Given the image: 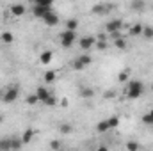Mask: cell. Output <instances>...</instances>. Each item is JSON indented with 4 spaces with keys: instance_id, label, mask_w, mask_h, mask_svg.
<instances>
[{
    "instance_id": "obj_17",
    "label": "cell",
    "mask_w": 153,
    "mask_h": 151,
    "mask_svg": "<svg viewBox=\"0 0 153 151\" xmlns=\"http://www.w3.org/2000/svg\"><path fill=\"white\" fill-rule=\"evenodd\" d=\"M114 44H116V48H119V50H125V48H126V41H125L123 36H117V38L114 39Z\"/></svg>"
},
{
    "instance_id": "obj_38",
    "label": "cell",
    "mask_w": 153,
    "mask_h": 151,
    "mask_svg": "<svg viewBox=\"0 0 153 151\" xmlns=\"http://www.w3.org/2000/svg\"><path fill=\"white\" fill-rule=\"evenodd\" d=\"M152 91H153V84H152Z\"/></svg>"
},
{
    "instance_id": "obj_9",
    "label": "cell",
    "mask_w": 153,
    "mask_h": 151,
    "mask_svg": "<svg viewBox=\"0 0 153 151\" xmlns=\"http://www.w3.org/2000/svg\"><path fill=\"white\" fill-rule=\"evenodd\" d=\"M36 94H38L39 101H41V103H45V101L50 98V94H52V93H50L46 87H38V89H36Z\"/></svg>"
},
{
    "instance_id": "obj_7",
    "label": "cell",
    "mask_w": 153,
    "mask_h": 151,
    "mask_svg": "<svg viewBox=\"0 0 153 151\" xmlns=\"http://www.w3.org/2000/svg\"><path fill=\"white\" fill-rule=\"evenodd\" d=\"M41 20H43L46 25H50V27H55V25L59 23V16H57L53 11H48V13H46V14H45Z\"/></svg>"
},
{
    "instance_id": "obj_8",
    "label": "cell",
    "mask_w": 153,
    "mask_h": 151,
    "mask_svg": "<svg viewBox=\"0 0 153 151\" xmlns=\"http://www.w3.org/2000/svg\"><path fill=\"white\" fill-rule=\"evenodd\" d=\"M48 11H52V7H46V5H38V4H34V9H32V13H34V16H36V18H43Z\"/></svg>"
},
{
    "instance_id": "obj_24",
    "label": "cell",
    "mask_w": 153,
    "mask_h": 151,
    "mask_svg": "<svg viewBox=\"0 0 153 151\" xmlns=\"http://www.w3.org/2000/svg\"><path fill=\"white\" fill-rule=\"evenodd\" d=\"M107 123H109L111 128H116V126H119V117H117V115H112V117L107 119Z\"/></svg>"
},
{
    "instance_id": "obj_10",
    "label": "cell",
    "mask_w": 153,
    "mask_h": 151,
    "mask_svg": "<svg viewBox=\"0 0 153 151\" xmlns=\"http://www.w3.org/2000/svg\"><path fill=\"white\" fill-rule=\"evenodd\" d=\"M111 9H109V5H105V4H96L93 9H91V13L93 14H107Z\"/></svg>"
},
{
    "instance_id": "obj_27",
    "label": "cell",
    "mask_w": 153,
    "mask_h": 151,
    "mask_svg": "<svg viewBox=\"0 0 153 151\" xmlns=\"http://www.w3.org/2000/svg\"><path fill=\"white\" fill-rule=\"evenodd\" d=\"M59 130H61V133H64V135H66V133H71V130H73V128H71V124H68V123H62Z\"/></svg>"
},
{
    "instance_id": "obj_11",
    "label": "cell",
    "mask_w": 153,
    "mask_h": 151,
    "mask_svg": "<svg viewBox=\"0 0 153 151\" xmlns=\"http://www.w3.org/2000/svg\"><path fill=\"white\" fill-rule=\"evenodd\" d=\"M11 14H13V16H22V14H25V5H22V4H13V5H11Z\"/></svg>"
},
{
    "instance_id": "obj_6",
    "label": "cell",
    "mask_w": 153,
    "mask_h": 151,
    "mask_svg": "<svg viewBox=\"0 0 153 151\" xmlns=\"http://www.w3.org/2000/svg\"><path fill=\"white\" fill-rule=\"evenodd\" d=\"M123 27V21L121 20H111L107 25H105V32L107 34H112V32H119Z\"/></svg>"
},
{
    "instance_id": "obj_19",
    "label": "cell",
    "mask_w": 153,
    "mask_h": 151,
    "mask_svg": "<svg viewBox=\"0 0 153 151\" xmlns=\"http://www.w3.org/2000/svg\"><path fill=\"white\" fill-rule=\"evenodd\" d=\"M23 146V141L22 139H16V137H11V150H18Z\"/></svg>"
},
{
    "instance_id": "obj_3",
    "label": "cell",
    "mask_w": 153,
    "mask_h": 151,
    "mask_svg": "<svg viewBox=\"0 0 153 151\" xmlns=\"http://www.w3.org/2000/svg\"><path fill=\"white\" fill-rule=\"evenodd\" d=\"M75 41H76V30H70V29H66L64 32H61V44H62L64 48L73 46Z\"/></svg>"
},
{
    "instance_id": "obj_16",
    "label": "cell",
    "mask_w": 153,
    "mask_h": 151,
    "mask_svg": "<svg viewBox=\"0 0 153 151\" xmlns=\"http://www.w3.org/2000/svg\"><path fill=\"white\" fill-rule=\"evenodd\" d=\"M80 96H82V98H93V96H94V89H91V87H82V89H80Z\"/></svg>"
},
{
    "instance_id": "obj_28",
    "label": "cell",
    "mask_w": 153,
    "mask_h": 151,
    "mask_svg": "<svg viewBox=\"0 0 153 151\" xmlns=\"http://www.w3.org/2000/svg\"><path fill=\"white\" fill-rule=\"evenodd\" d=\"M143 123H144V124H150V126H153V115L150 112L144 114V115H143Z\"/></svg>"
},
{
    "instance_id": "obj_12",
    "label": "cell",
    "mask_w": 153,
    "mask_h": 151,
    "mask_svg": "<svg viewBox=\"0 0 153 151\" xmlns=\"http://www.w3.org/2000/svg\"><path fill=\"white\" fill-rule=\"evenodd\" d=\"M52 52H43L41 55H39V61H41V64H45V66H48L50 62H52Z\"/></svg>"
},
{
    "instance_id": "obj_29",
    "label": "cell",
    "mask_w": 153,
    "mask_h": 151,
    "mask_svg": "<svg viewBox=\"0 0 153 151\" xmlns=\"http://www.w3.org/2000/svg\"><path fill=\"white\" fill-rule=\"evenodd\" d=\"M34 4H38V5H46V7H52V5H53V0H34Z\"/></svg>"
},
{
    "instance_id": "obj_13",
    "label": "cell",
    "mask_w": 153,
    "mask_h": 151,
    "mask_svg": "<svg viewBox=\"0 0 153 151\" xmlns=\"http://www.w3.org/2000/svg\"><path fill=\"white\" fill-rule=\"evenodd\" d=\"M109 130H111V126H109L107 119H103V121H100V123L96 124V132H98V133H105V132H109Z\"/></svg>"
},
{
    "instance_id": "obj_14",
    "label": "cell",
    "mask_w": 153,
    "mask_h": 151,
    "mask_svg": "<svg viewBox=\"0 0 153 151\" xmlns=\"http://www.w3.org/2000/svg\"><path fill=\"white\" fill-rule=\"evenodd\" d=\"M32 137H34V130H32V128L25 130V132H23V135H22V141H23V144H29V142L32 141Z\"/></svg>"
},
{
    "instance_id": "obj_15",
    "label": "cell",
    "mask_w": 153,
    "mask_h": 151,
    "mask_svg": "<svg viewBox=\"0 0 153 151\" xmlns=\"http://www.w3.org/2000/svg\"><path fill=\"white\" fill-rule=\"evenodd\" d=\"M130 34H132V36H141V34H143V25H141V23H134V25L130 27Z\"/></svg>"
},
{
    "instance_id": "obj_1",
    "label": "cell",
    "mask_w": 153,
    "mask_h": 151,
    "mask_svg": "<svg viewBox=\"0 0 153 151\" xmlns=\"http://www.w3.org/2000/svg\"><path fill=\"white\" fill-rule=\"evenodd\" d=\"M144 94V84L141 80H130L128 87H126V96L130 100H137Z\"/></svg>"
},
{
    "instance_id": "obj_32",
    "label": "cell",
    "mask_w": 153,
    "mask_h": 151,
    "mask_svg": "<svg viewBox=\"0 0 153 151\" xmlns=\"http://www.w3.org/2000/svg\"><path fill=\"white\" fill-rule=\"evenodd\" d=\"M98 50H105L107 48V41H100V39H96V44H94Z\"/></svg>"
},
{
    "instance_id": "obj_34",
    "label": "cell",
    "mask_w": 153,
    "mask_h": 151,
    "mask_svg": "<svg viewBox=\"0 0 153 151\" xmlns=\"http://www.w3.org/2000/svg\"><path fill=\"white\" fill-rule=\"evenodd\" d=\"M50 148H52V150H59V148H61V142H57V141H53V142L50 144Z\"/></svg>"
},
{
    "instance_id": "obj_25",
    "label": "cell",
    "mask_w": 153,
    "mask_h": 151,
    "mask_svg": "<svg viewBox=\"0 0 153 151\" xmlns=\"http://www.w3.org/2000/svg\"><path fill=\"white\" fill-rule=\"evenodd\" d=\"M0 39H2L4 43H13V39H14V36H13L11 32H2V36H0Z\"/></svg>"
},
{
    "instance_id": "obj_20",
    "label": "cell",
    "mask_w": 153,
    "mask_h": 151,
    "mask_svg": "<svg viewBox=\"0 0 153 151\" xmlns=\"http://www.w3.org/2000/svg\"><path fill=\"white\" fill-rule=\"evenodd\" d=\"M66 29H70V30H76V29H78V20L70 18V20L66 21Z\"/></svg>"
},
{
    "instance_id": "obj_4",
    "label": "cell",
    "mask_w": 153,
    "mask_h": 151,
    "mask_svg": "<svg viewBox=\"0 0 153 151\" xmlns=\"http://www.w3.org/2000/svg\"><path fill=\"white\" fill-rule=\"evenodd\" d=\"M91 62H93V57L91 55H87V53H82V55H78L75 61H73V70H84L85 66H91Z\"/></svg>"
},
{
    "instance_id": "obj_33",
    "label": "cell",
    "mask_w": 153,
    "mask_h": 151,
    "mask_svg": "<svg viewBox=\"0 0 153 151\" xmlns=\"http://www.w3.org/2000/svg\"><path fill=\"white\" fill-rule=\"evenodd\" d=\"M55 103H57V100H55V96H53V94H50V98L45 101V105H48V107H53Z\"/></svg>"
},
{
    "instance_id": "obj_30",
    "label": "cell",
    "mask_w": 153,
    "mask_h": 151,
    "mask_svg": "<svg viewBox=\"0 0 153 151\" xmlns=\"http://www.w3.org/2000/svg\"><path fill=\"white\" fill-rule=\"evenodd\" d=\"M141 148L137 142H134V141H130V142H126V150H130V151H137Z\"/></svg>"
},
{
    "instance_id": "obj_31",
    "label": "cell",
    "mask_w": 153,
    "mask_h": 151,
    "mask_svg": "<svg viewBox=\"0 0 153 151\" xmlns=\"http://www.w3.org/2000/svg\"><path fill=\"white\" fill-rule=\"evenodd\" d=\"M117 78H119V82H126V80L130 78V71H128V70H126V71H121Z\"/></svg>"
},
{
    "instance_id": "obj_26",
    "label": "cell",
    "mask_w": 153,
    "mask_h": 151,
    "mask_svg": "<svg viewBox=\"0 0 153 151\" xmlns=\"http://www.w3.org/2000/svg\"><path fill=\"white\" fill-rule=\"evenodd\" d=\"M27 103H29V105H36V103H39L38 94H36V93H34V94H29V96H27Z\"/></svg>"
},
{
    "instance_id": "obj_22",
    "label": "cell",
    "mask_w": 153,
    "mask_h": 151,
    "mask_svg": "<svg viewBox=\"0 0 153 151\" xmlns=\"http://www.w3.org/2000/svg\"><path fill=\"white\" fill-rule=\"evenodd\" d=\"M43 78H45V82L52 84V82H55V78H57V73H55V71H46Z\"/></svg>"
},
{
    "instance_id": "obj_18",
    "label": "cell",
    "mask_w": 153,
    "mask_h": 151,
    "mask_svg": "<svg viewBox=\"0 0 153 151\" xmlns=\"http://www.w3.org/2000/svg\"><path fill=\"white\" fill-rule=\"evenodd\" d=\"M141 36H144V39H153V27H143V34Z\"/></svg>"
},
{
    "instance_id": "obj_36",
    "label": "cell",
    "mask_w": 153,
    "mask_h": 151,
    "mask_svg": "<svg viewBox=\"0 0 153 151\" xmlns=\"http://www.w3.org/2000/svg\"><path fill=\"white\" fill-rule=\"evenodd\" d=\"M2 121H4V115H2V114H0V123H2Z\"/></svg>"
},
{
    "instance_id": "obj_5",
    "label": "cell",
    "mask_w": 153,
    "mask_h": 151,
    "mask_svg": "<svg viewBox=\"0 0 153 151\" xmlns=\"http://www.w3.org/2000/svg\"><path fill=\"white\" fill-rule=\"evenodd\" d=\"M94 44H96V36H94V38H93V36H84V38L78 39V46H80L82 50H85V52L91 50Z\"/></svg>"
},
{
    "instance_id": "obj_35",
    "label": "cell",
    "mask_w": 153,
    "mask_h": 151,
    "mask_svg": "<svg viewBox=\"0 0 153 151\" xmlns=\"http://www.w3.org/2000/svg\"><path fill=\"white\" fill-rule=\"evenodd\" d=\"M96 39H100V41H107V36L102 32V34H98V36H96Z\"/></svg>"
},
{
    "instance_id": "obj_37",
    "label": "cell",
    "mask_w": 153,
    "mask_h": 151,
    "mask_svg": "<svg viewBox=\"0 0 153 151\" xmlns=\"http://www.w3.org/2000/svg\"><path fill=\"white\" fill-rule=\"evenodd\" d=\"M150 114H152V115H153V109H152V110H150Z\"/></svg>"
},
{
    "instance_id": "obj_21",
    "label": "cell",
    "mask_w": 153,
    "mask_h": 151,
    "mask_svg": "<svg viewBox=\"0 0 153 151\" xmlns=\"http://www.w3.org/2000/svg\"><path fill=\"white\" fill-rule=\"evenodd\" d=\"M144 5H146V2H144V0H132V7H134L135 11H143V9H144Z\"/></svg>"
},
{
    "instance_id": "obj_2",
    "label": "cell",
    "mask_w": 153,
    "mask_h": 151,
    "mask_svg": "<svg viewBox=\"0 0 153 151\" xmlns=\"http://www.w3.org/2000/svg\"><path fill=\"white\" fill-rule=\"evenodd\" d=\"M18 96H20V87L18 85H11V87H7L4 93H2V101L4 103H13V101H16L18 100Z\"/></svg>"
},
{
    "instance_id": "obj_23",
    "label": "cell",
    "mask_w": 153,
    "mask_h": 151,
    "mask_svg": "<svg viewBox=\"0 0 153 151\" xmlns=\"http://www.w3.org/2000/svg\"><path fill=\"white\" fill-rule=\"evenodd\" d=\"M0 150H5V151L11 150V137H7V139H0Z\"/></svg>"
}]
</instances>
